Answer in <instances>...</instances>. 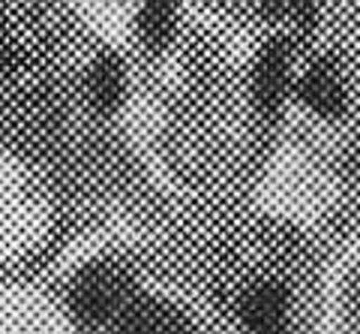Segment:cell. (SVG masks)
Returning <instances> with one entry per match:
<instances>
[{"mask_svg":"<svg viewBox=\"0 0 360 334\" xmlns=\"http://www.w3.org/2000/svg\"><path fill=\"white\" fill-rule=\"evenodd\" d=\"M132 295L135 292L127 280V274H120L108 262L87 265L70 286V304L75 310V316L94 322V326L115 322Z\"/></svg>","mask_w":360,"mask_h":334,"instance_id":"cell-1","label":"cell"},{"mask_svg":"<svg viewBox=\"0 0 360 334\" xmlns=\"http://www.w3.org/2000/svg\"><path fill=\"white\" fill-rule=\"evenodd\" d=\"M288 289L276 280H264L240 298L238 314L252 334H288Z\"/></svg>","mask_w":360,"mask_h":334,"instance_id":"cell-2","label":"cell"},{"mask_svg":"<svg viewBox=\"0 0 360 334\" xmlns=\"http://www.w3.org/2000/svg\"><path fill=\"white\" fill-rule=\"evenodd\" d=\"M111 326L115 334H186L177 310L150 295H132Z\"/></svg>","mask_w":360,"mask_h":334,"instance_id":"cell-3","label":"cell"},{"mask_svg":"<svg viewBox=\"0 0 360 334\" xmlns=\"http://www.w3.org/2000/svg\"><path fill=\"white\" fill-rule=\"evenodd\" d=\"M288 79V49L283 39H270L267 46L258 51L255 73H252V94L262 109H276L285 91Z\"/></svg>","mask_w":360,"mask_h":334,"instance_id":"cell-4","label":"cell"},{"mask_svg":"<svg viewBox=\"0 0 360 334\" xmlns=\"http://www.w3.org/2000/svg\"><path fill=\"white\" fill-rule=\"evenodd\" d=\"M297 94L312 111H319V115H324V118H336V115H342V109H345L342 85L324 63H315L303 73V79L297 85Z\"/></svg>","mask_w":360,"mask_h":334,"instance_id":"cell-5","label":"cell"},{"mask_svg":"<svg viewBox=\"0 0 360 334\" xmlns=\"http://www.w3.org/2000/svg\"><path fill=\"white\" fill-rule=\"evenodd\" d=\"M87 91L90 99L99 111H111L120 97H123V70L115 54H103L94 66H90V75H87Z\"/></svg>","mask_w":360,"mask_h":334,"instance_id":"cell-6","label":"cell"},{"mask_svg":"<svg viewBox=\"0 0 360 334\" xmlns=\"http://www.w3.org/2000/svg\"><path fill=\"white\" fill-rule=\"evenodd\" d=\"M174 4H144L139 9V16H135V25H139V33L144 42H150V46H160L162 39L172 37L174 30Z\"/></svg>","mask_w":360,"mask_h":334,"instance_id":"cell-7","label":"cell"}]
</instances>
